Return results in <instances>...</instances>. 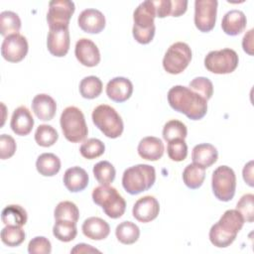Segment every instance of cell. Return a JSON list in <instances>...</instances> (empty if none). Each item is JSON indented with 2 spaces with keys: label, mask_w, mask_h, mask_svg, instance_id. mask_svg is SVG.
<instances>
[{
  "label": "cell",
  "mask_w": 254,
  "mask_h": 254,
  "mask_svg": "<svg viewBox=\"0 0 254 254\" xmlns=\"http://www.w3.org/2000/svg\"><path fill=\"white\" fill-rule=\"evenodd\" d=\"M158 18L171 16V0H153Z\"/></svg>",
  "instance_id": "obj_44"
},
{
  "label": "cell",
  "mask_w": 254,
  "mask_h": 254,
  "mask_svg": "<svg viewBox=\"0 0 254 254\" xmlns=\"http://www.w3.org/2000/svg\"><path fill=\"white\" fill-rule=\"evenodd\" d=\"M253 29L249 30L242 39V48L250 56L253 55Z\"/></svg>",
  "instance_id": "obj_46"
},
{
  "label": "cell",
  "mask_w": 254,
  "mask_h": 254,
  "mask_svg": "<svg viewBox=\"0 0 254 254\" xmlns=\"http://www.w3.org/2000/svg\"><path fill=\"white\" fill-rule=\"evenodd\" d=\"M159 211L160 204L157 198L152 195H145L134 203L132 214L138 221L147 223L157 218Z\"/></svg>",
  "instance_id": "obj_16"
},
{
  "label": "cell",
  "mask_w": 254,
  "mask_h": 254,
  "mask_svg": "<svg viewBox=\"0 0 254 254\" xmlns=\"http://www.w3.org/2000/svg\"><path fill=\"white\" fill-rule=\"evenodd\" d=\"M54 216L56 220H70L77 222L79 218V210L75 203L69 200H64L58 203L55 208Z\"/></svg>",
  "instance_id": "obj_35"
},
{
  "label": "cell",
  "mask_w": 254,
  "mask_h": 254,
  "mask_svg": "<svg viewBox=\"0 0 254 254\" xmlns=\"http://www.w3.org/2000/svg\"><path fill=\"white\" fill-rule=\"evenodd\" d=\"M92 200L102 207L104 213L113 219L121 217L126 209V201L117 190L110 186H99L92 191Z\"/></svg>",
  "instance_id": "obj_6"
},
{
  "label": "cell",
  "mask_w": 254,
  "mask_h": 254,
  "mask_svg": "<svg viewBox=\"0 0 254 254\" xmlns=\"http://www.w3.org/2000/svg\"><path fill=\"white\" fill-rule=\"evenodd\" d=\"M218 2L216 0H195L194 25L202 33L210 32L216 22Z\"/></svg>",
  "instance_id": "obj_11"
},
{
  "label": "cell",
  "mask_w": 254,
  "mask_h": 254,
  "mask_svg": "<svg viewBox=\"0 0 254 254\" xmlns=\"http://www.w3.org/2000/svg\"><path fill=\"white\" fill-rule=\"evenodd\" d=\"M102 87V81L97 76H85L79 83V93L83 98L93 99L101 94Z\"/></svg>",
  "instance_id": "obj_31"
},
{
  "label": "cell",
  "mask_w": 254,
  "mask_h": 254,
  "mask_svg": "<svg viewBox=\"0 0 254 254\" xmlns=\"http://www.w3.org/2000/svg\"><path fill=\"white\" fill-rule=\"evenodd\" d=\"M188 9L187 0H171V16L179 17Z\"/></svg>",
  "instance_id": "obj_45"
},
{
  "label": "cell",
  "mask_w": 254,
  "mask_h": 254,
  "mask_svg": "<svg viewBox=\"0 0 254 254\" xmlns=\"http://www.w3.org/2000/svg\"><path fill=\"white\" fill-rule=\"evenodd\" d=\"M247 25L245 14L240 10H230L222 18V31L228 36H237L241 34Z\"/></svg>",
  "instance_id": "obj_22"
},
{
  "label": "cell",
  "mask_w": 254,
  "mask_h": 254,
  "mask_svg": "<svg viewBox=\"0 0 254 254\" xmlns=\"http://www.w3.org/2000/svg\"><path fill=\"white\" fill-rule=\"evenodd\" d=\"M36 169L44 177H53L61 170V160L53 153H43L36 161Z\"/></svg>",
  "instance_id": "obj_26"
},
{
  "label": "cell",
  "mask_w": 254,
  "mask_h": 254,
  "mask_svg": "<svg viewBox=\"0 0 254 254\" xmlns=\"http://www.w3.org/2000/svg\"><path fill=\"white\" fill-rule=\"evenodd\" d=\"M29 45L27 39L21 34H12L4 38L1 45V55L10 63H19L28 54Z\"/></svg>",
  "instance_id": "obj_13"
},
{
  "label": "cell",
  "mask_w": 254,
  "mask_h": 254,
  "mask_svg": "<svg viewBox=\"0 0 254 254\" xmlns=\"http://www.w3.org/2000/svg\"><path fill=\"white\" fill-rule=\"evenodd\" d=\"M47 38V47L49 52L58 58L64 57L70 45L68 27H53L49 28Z\"/></svg>",
  "instance_id": "obj_14"
},
{
  "label": "cell",
  "mask_w": 254,
  "mask_h": 254,
  "mask_svg": "<svg viewBox=\"0 0 254 254\" xmlns=\"http://www.w3.org/2000/svg\"><path fill=\"white\" fill-rule=\"evenodd\" d=\"M53 234L54 236L63 242H69L72 241L76 234V222L70 220H56L54 227H53Z\"/></svg>",
  "instance_id": "obj_30"
},
{
  "label": "cell",
  "mask_w": 254,
  "mask_h": 254,
  "mask_svg": "<svg viewBox=\"0 0 254 254\" xmlns=\"http://www.w3.org/2000/svg\"><path fill=\"white\" fill-rule=\"evenodd\" d=\"M99 253L100 251L97 250L96 248L92 247L91 245L89 244H85V243H79V244H76L71 250H70V253H77V254H80V253Z\"/></svg>",
  "instance_id": "obj_48"
},
{
  "label": "cell",
  "mask_w": 254,
  "mask_h": 254,
  "mask_svg": "<svg viewBox=\"0 0 254 254\" xmlns=\"http://www.w3.org/2000/svg\"><path fill=\"white\" fill-rule=\"evenodd\" d=\"M205 179V169L196 165H188L183 172V181L185 185L191 190H196L201 187Z\"/></svg>",
  "instance_id": "obj_28"
},
{
  "label": "cell",
  "mask_w": 254,
  "mask_h": 254,
  "mask_svg": "<svg viewBox=\"0 0 254 254\" xmlns=\"http://www.w3.org/2000/svg\"><path fill=\"white\" fill-rule=\"evenodd\" d=\"M16 142L14 138L7 134L0 136V158L6 160L11 158L16 152Z\"/></svg>",
  "instance_id": "obj_43"
},
{
  "label": "cell",
  "mask_w": 254,
  "mask_h": 254,
  "mask_svg": "<svg viewBox=\"0 0 254 254\" xmlns=\"http://www.w3.org/2000/svg\"><path fill=\"white\" fill-rule=\"evenodd\" d=\"M21 29V20L15 12L3 11L0 14V34L7 37L12 34H18Z\"/></svg>",
  "instance_id": "obj_32"
},
{
  "label": "cell",
  "mask_w": 254,
  "mask_h": 254,
  "mask_svg": "<svg viewBox=\"0 0 254 254\" xmlns=\"http://www.w3.org/2000/svg\"><path fill=\"white\" fill-rule=\"evenodd\" d=\"M168 102L175 111L191 120H199L207 112V100L184 85H175L169 90Z\"/></svg>",
  "instance_id": "obj_1"
},
{
  "label": "cell",
  "mask_w": 254,
  "mask_h": 254,
  "mask_svg": "<svg viewBox=\"0 0 254 254\" xmlns=\"http://www.w3.org/2000/svg\"><path fill=\"white\" fill-rule=\"evenodd\" d=\"M34 126V118L26 106L17 107L11 117L10 127L12 131L19 136L30 134Z\"/></svg>",
  "instance_id": "obj_19"
},
{
  "label": "cell",
  "mask_w": 254,
  "mask_h": 254,
  "mask_svg": "<svg viewBox=\"0 0 254 254\" xmlns=\"http://www.w3.org/2000/svg\"><path fill=\"white\" fill-rule=\"evenodd\" d=\"M74 55L77 61L84 66H96L100 62L99 50L90 39H79L75 44Z\"/></svg>",
  "instance_id": "obj_15"
},
{
  "label": "cell",
  "mask_w": 254,
  "mask_h": 254,
  "mask_svg": "<svg viewBox=\"0 0 254 254\" xmlns=\"http://www.w3.org/2000/svg\"><path fill=\"white\" fill-rule=\"evenodd\" d=\"M82 233L92 240H103L110 233L109 224L100 217H88L85 219L81 226Z\"/></svg>",
  "instance_id": "obj_24"
},
{
  "label": "cell",
  "mask_w": 254,
  "mask_h": 254,
  "mask_svg": "<svg viewBox=\"0 0 254 254\" xmlns=\"http://www.w3.org/2000/svg\"><path fill=\"white\" fill-rule=\"evenodd\" d=\"M2 222L5 225L23 226L26 224L28 215L27 211L19 204H9L2 210Z\"/></svg>",
  "instance_id": "obj_27"
},
{
  "label": "cell",
  "mask_w": 254,
  "mask_h": 254,
  "mask_svg": "<svg viewBox=\"0 0 254 254\" xmlns=\"http://www.w3.org/2000/svg\"><path fill=\"white\" fill-rule=\"evenodd\" d=\"M238 55L232 49L211 51L204 58L205 68L216 74L231 73L238 66Z\"/></svg>",
  "instance_id": "obj_9"
},
{
  "label": "cell",
  "mask_w": 254,
  "mask_h": 254,
  "mask_svg": "<svg viewBox=\"0 0 254 254\" xmlns=\"http://www.w3.org/2000/svg\"><path fill=\"white\" fill-rule=\"evenodd\" d=\"M190 88L203 97L205 100L211 98L213 94V84L207 77L198 76L194 77L189 84Z\"/></svg>",
  "instance_id": "obj_39"
},
{
  "label": "cell",
  "mask_w": 254,
  "mask_h": 254,
  "mask_svg": "<svg viewBox=\"0 0 254 254\" xmlns=\"http://www.w3.org/2000/svg\"><path fill=\"white\" fill-rule=\"evenodd\" d=\"M188 135L187 126L180 120H170L163 128V138L170 142L175 139H185Z\"/></svg>",
  "instance_id": "obj_37"
},
{
  "label": "cell",
  "mask_w": 254,
  "mask_h": 254,
  "mask_svg": "<svg viewBox=\"0 0 254 254\" xmlns=\"http://www.w3.org/2000/svg\"><path fill=\"white\" fill-rule=\"evenodd\" d=\"M75 6L69 0H54L49 3L47 22L49 28L68 27L69 20L74 13Z\"/></svg>",
  "instance_id": "obj_12"
},
{
  "label": "cell",
  "mask_w": 254,
  "mask_h": 254,
  "mask_svg": "<svg viewBox=\"0 0 254 254\" xmlns=\"http://www.w3.org/2000/svg\"><path fill=\"white\" fill-rule=\"evenodd\" d=\"M157 17L156 8L153 0H146L142 2L133 13V37L143 45L149 44L154 36L156 27L154 20Z\"/></svg>",
  "instance_id": "obj_3"
},
{
  "label": "cell",
  "mask_w": 254,
  "mask_h": 254,
  "mask_svg": "<svg viewBox=\"0 0 254 254\" xmlns=\"http://www.w3.org/2000/svg\"><path fill=\"white\" fill-rule=\"evenodd\" d=\"M156 181L154 167L138 164L126 169L122 176V186L130 194H138L150 190Z\"/></svg>",
  "instance_id": "obj_4"
},
{
  "label": "cell",
  "mask_w": 254,
  "mask_h": 254,
  "mask_svg": "<svg viewBox=\"0 0 254 254\" xmlns=\"http://www.w3.org/2000/svg\"><path fill=\"white\" fill-rule=\"evenodd\" d=\"M133 93V84L130 79L117 76L108 81L106 85L107 96L115 102H124L131 97Z\"/></svg>",
  "instance_id": "obj_18"
},
{
  "label": "cell",
  "mask_w": 254,
  "mask_h": 254,
  "mask_svg": "<svg viewBox=\"0 0 254 254\" xmlns=\"http://www.w3.org/2000/svg\"><path fill=\"white\" fill-rule=\"evenodd\" d=\"M242 175H243V180L245 181V183L249 186V187H253L254 186V182H253V161L248 162L242 171Z\"/></svg>",
  "instance_id": "obj_47"
},
{
  "label": "cell",
  "mask_w": 254,
  "mask_h": 254,
  "mask_svg": "<svg viewBox=\"0 0 254 254\" xmlns=\"http://www.w3.org/2000/svg\"><path fill=\"white\" fill-rule=\"evenodd\" d=\"M59 138L57 130L48 124H42L38 126L35 132V141L39 146L51 147L53 146Z\"/></svg>",
  "instance_id": "obj_36"
},
{
  "label": "cell",
  "mask_w": 254,
  "mask_h": 254,
  "mask_svg": "<svg viewBox=\"0 0 254 254\" xmlns=\"http://www.w3.org/2000/svg\"><path fill=\"white\" fill-rule=\"evenodd\" d=\"M246 222H253L254 220V195L252 193L243 194L236 204V208Z\"/></svg>",
  "instance_id": "obj_41"
},
{
  "label": "cell",
  "mask_w": 254,
  "mask_h": 254,
  "mask_svg": "<svg viewBox=\"0 0 254 254\" xmlns=\"http://www.w3.org/2000/svg\"><path fill=\"white\" fill-rule=\"evenodd\" d=\"M60 124L64 138L71 143H78L85 139L88 133L85 118L81 110L75 106H68L61 114Z\"/></svg>",
  "instance_id": "obj_5"
},
{
  "label": "cell",
  "mask_w": 254,
  "mask_h": 254,
  "mask_svg": "<svg viewBox=\"0 0 254 254\" xmlns=\"http://www.w3.org/2000/svg\"><path fill=\"white\" fill-rule=\"evenodd\" d=\"M244 222L243 216L237 209L226 210L220 219L211 226L209 230L210 242L218 248L228 247L235 240Z\"/></svg>",
  "instance_id": "obj_2"
},
{
  "label": "cell",
  "mask_w": 254,
  "mask_h": 254,
  "mask_svg": "<svg viewBox=\"0 0 254 254\" xmlns=\"http://www.w3.org/2000/svg\"><path fill=\"white\" fill-rule=\"evenodd\" d=\"M218 158V152L216 148L208 143H201L195 145L191 152V160L193 164H196L204 169L212 166Z\"/></svg>",
  "instance_id": "obj_25"
},
{
  "label": "cell",
  "mask_w": 254,
  "mask_h": 254,
  "mask_svg": "<svg viewBox=\"0 0 254 254\" xmlns=\"http://www.w3.org/2000/svg\"><path fill=\"white\" fill-rule=\"evenodd\" d=\"M93 176L102 186H109L115 179L116 171L113 165L108 161H100L93 167Z\"/></svg>",
  "instance_id": "obj_33"
},
{
  "label": "cell",
  "mask_w": 254,
  "mask_h": 254,
  "mask_svg": "<svg viewBox=\"0 0 254 254\" xmlns=\"http://www.w3.org/2000/svg\"><path fill=\"white\" fill-rule=\"evenodd\" d=\"M191 61V50L184 42H177L170 46L163 59L164 69L171 74L183 72Z\"/></svg>",
  "instance_id": "obj_10"
},
{
  "label": "cell",
  "mask_w": 254,
  "mask_h": 254,
  "mask_svg": "<svg viewBox=\"0 0 254 254\" xmlns=\"http://www.w3.org/2000/svg\"><path fill=\"white\" fill-rule=\"evenodd\" d=\"M211 188L214 196L221 201H229L233 198L236 190V176L228 166H219L211 177Z\"/></svg>",
  "instance_id": "obj_8"
},
{
  "label": "cell",
  "mask_w": 254,
  "mask_h": 254,
  "mask_svg": "<svg viewBox=\"0 0 254 254\" xmlns=\"http://www.w3.org/2000/svg\"><path fill=\"white\" fill-rule=\"evenodd\" d=\"M26 234L22 226L6 225L1 230V240L9 247H17L25 240Z\"/></svg>",
  "instance_id": "obj_34"
},
{
  "label": "cell",
  "mask_w": 254,
  "mask_h": 254,
  "mask_svg": "<svg viewBox=\"0 0 254 254\" xmlns=\"http://www.w3.org/2000/svg\"><path fill=\"white\" fill-rule=\"evenodd\" d=\"M77 23L83 32L98 34L105 27V17L99 10L88 8L78 15Z\"/></svg>",
  "instance_id": "obj_17"
},
{
  "label": "cell",
  "mask_w": 254,
  "mask_h": 254,
  "mask_svg": "<svg viewBox=\"0 0 254 254\" xmlns=\"http://www.w3.org/2000/svg\"><path fill=\"white\" fill-rule=\"evenodd\" d=\"M137 151L142 159L148 161H157L162 158L165 148L160 138L148 136L139 142Z\"/></svg>",
  "instance_id": "obj_21"
},
{
  "label": "cell",
  "mask_w": 254,
  "mask_h": 254,
  "mask_svg": "<svg viewBox=\"0 0 254 254\" xmlns=\"http://www.w3.org/2000/svg\"><path fill=\"white\" fill-rule=\"evenodd\" d=\"M32 110L40 120L49 121L56 115L57 103L49 94L40 93L32 100Z\"/></svg>",
  "instance_id": "obj_20"
},
{
  "label": "cell",
  "mask_w": 254,
  "mask_h": 254,
  "mask_svg": "<svg viewBox=\"0 0 254 254\" xmlns=\"http://www.w3.org/2000/svg\"><path fill=\"white\" fill-rule=\"evenodd\" d=\"M167 153L172 161H184L188 156V145L185 139H175L168 142Z\"/></svg>",
  "instance_id": "obj_40"
},
{
  "label": "cell",
  "mask_w": 254,
  "mask_h": 254,
  "mask_svg": "<svg viewBox=\"0 0 254 254\" xmlns=\"http://www.w3.org/2000/svg\"><path fill=\"white\" fill-rule=\"evenodd\" d=\"M104 151V143L96 138H89L85 140L79 148L80 155L87 160H93L95 158L100 157L101 155H103Z\"/></svg>",
  "instance_id": "obj_38"
},
{
  "label": "cell",
  "mask_w": 254,
  "mask_h": 254,
  "mask_svg": "<svg viewBox=\"0 0 254 254\" xmlns=\"http://www.w3.org/2000/svg\"><path fill=\"white\" fill-rule=\"evenodd\" d=\"M88 175L86 171L80 167L68 168L64 175V185L70 192H78L83 190L88 185Z\"/></svg>",
  "instance_id": "obj_23"
},
{
  "label": "cell",
  "mask_w": 254,
  "mask_h": 254,
  "mask_svg": "<svg viewBox=\"0 0 254 254\" xmlns=\"http://www.w3.org/2000/svg\"><path fill=\"white\" fill-rule=\"evenodd\" d=\"M115 235L122 244L130 245L135 243L140 236L139 227L131 221H123L116 226Z\"/></svg>",
  "instance_id": "obj_29"
},
{
  "label": "cell",
  "mask_w": 254,
  "mask_h": 254,
  "mask_svg": "<svg viewBox=\"0 0 254 254\" xmlns=\"http://www.w3.org/2000/svg\"><path fill=\"white\" fill-rule=\"evenodd\" d=\"M28 252L30 254H50L52 252V244L48 238L37 236L30 240Z\"/></svg>",
  "instance_id": "obj_42"
},
{
  "label": "cell",
  "mask_w": 254,
  "mask_h": 254,
  "mask_svg": "<svg viewBox=\"0 0 254 254\" xmlns=\"http://www.w3.org/2000/svg\"><path fill=\"white\" fill-rule=\"evenodd\" d=\"M93 124L108 138H118L124 129L123 121L117 111L107 104H100L92 111Z\"/></svg>",
  "instance_id": "obj_7"
}]
</instances>
